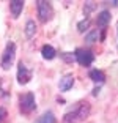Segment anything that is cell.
<instances>
[{
    "label": "cell",
    "instance_id": "6da1fadb",
    "mask_svg": "<svg viewBox=\"0 0 118 123\" xmlns=\"http://www.w3.org/2000/svg\"><path fill=\"white\" fill-rule=\"evenodd\" d=\"M88 112H90V106H88V103H79V106L74 109V111H71V112H68L66 115H65V122H66V123L80 122V120L87 118Z\"/></svg>",
    "mask_w": 118,
    "mask_h": 123
},
{
    "label": "cell",
    "instance_id": "7a4b0ae2",
    "mask_svg": "<svg viewBox=\"0 0 118 123\" xmlns=\"http://www.w3.org/2000/svg\"><path fill=\"white\" fill-rule=\"evenodd\" d=\"M36 6H38V18H39V21L41 22L50 21V18H52V14H54V10H52L50 2L38 0V2H36Z\"/></svg>",
    "mask_w": 118,
    "mask_h": 123
},
{
    "label": "cell",
    "instance_id": "3957f363",
    "mask_svg": "<svg viewBox=\"0 0 118 123\" xmlns=\"http://www.w3.org/2000/svg\"><path fill=\"white\" fill-rule=\"evenodd\" d=\"M19 103H21V111H22V112H25V114L32 112L33 109L36 107V104H35V95H33L32 92L22 95V96L19 98Z\"/></svg>",
    "mask_w": 118,
    "mask_h": 123
},
{
    "label": "cell",
    "instance_id": "277c9868",
    "mask_svg": "<svg viewBox=\"0 0 118 123\" xmlns=\"http://www.w3.org/2000/svg\"><path fill=\"white\" fill-rule=\"evenodd\" d=\"M14 52H16V46L14 43H8L6 47H5V52L2 55V68L3 69H8L14 60Z\"/></svg>",
    "mask_w": 118,
    "mask_h": 123
},
{
    "label": "cell",
    "instance_id": "5b68a950",
    "mask_svg": "<svg viewBox=\"0 0 118 123\" xmlns=\"http://www.w3.org/2000/svg\"><path fill=\"white\" fill-rule=\"evenodd\" d=\"M74 57H76V60H77L82 66L91 65V63H93V60H94V55L91 54L90 51H87V49H76Z\"/></svg>",
    "mask_w": 118,
    "mask_h": 123
},
{
    "label": "cell",
    "instance_id": "8992f818",
    "mask_svg": "<svg viewBox=\"0 0 118 123\" xmlns=\"http://www.w3.org/2000/svg\"><path fill=\"white\" fill-rule=\"evenodd\" d=\"M30 79H32V71H30L22 62H19V66H18V80H19V84L24 85V84H27Z\"/></svg>",
    "mask_w": 118,
    "mask_h": 123
},
{
    "label": "cell",
    "instance_id": "52a82bcc",
    "mask_svg": "<svg viewBox=\"0 0 118 123\" xmlns=\"http://www.w3.org/2000/svg\"><path fill=\"white\" fill-rule=\"evenodd\" d=\"M72 84H74V76H72V74H66L63 79H60L58 87H60L61 92H68L69 88L72 87Z\"/></svg>",
    "mask_w": 118,
    "mask_h": 123
},
{
    "label": "cell",
    "instance_id": "ba28073f",
    "mask_svg": "<svg viewBox=\"0 0 118 123\" xmlns=\"http://www.w3.org/2000/svg\"><path fill=\"white\" fill-rule=\"evenodd\" d=\"M10 8H11V14L13 18H18L21 14L22 8H24V2L22 0H11L10 2Z\"/></svg>",
    "mask_w": 118,
    "mask_h": 123
},
{
    "label": "cell",
    "instance_id": "9c48e42d",
    "mask_svg": "<svg viewBox=\"0 0 118 123\" xmlns=\"http://www.w3.org/2000/svg\"><path fill=\"white\" fill-rule=\"evenodd\" d=\"M109 22H110V13H109V11H101L99 14H98V18H96V24L104 29Z\"/></svg>",
    "mask_w": 118,
    "mask_h": 123
},
{
    "label": "cell",
    "instance_id": "30bf717a",
    "mask_svg": "<svg viewBox=\"0 0 118 123\" xmlns=\"http://www.w3.org/2000/svg\"><path fill=\"white\" fill-rule=\"evenodd\" d=\"M90 79L96 84H102L106 80V76H104V73L99 71V69H91L90 71Z\"/></svg>",
    "mask_w": 118,
    "mask_h": 123
},
{
    "label": "cell",
    "instance_id": "8fae6325",
    "mask_svg": "<svg viewBox=\"0 0 118 123\" xmlns=\"http://www.w3.org/2000/svg\"><path fill=\"white\" fill-rule=\"evenodd\" d=\"M41 54H43V58H46V60H52L57 52H55V49L52 46L46 44V46H43V49H41Z\"/></svg>",
    "mask_w": 118,
    "mask_h": 123
},
{
    "label": "cell",
    "instance_id": "7c38bea8",
    "mask_svg": "<svg viewBox=\"0 0 118 123\" xmlns=\"http://www.w3.org/2000/svg\"><path fill=\"white\" fill-rule=\"evenodd\" d=\"M35 123H57V120H55V115L52 112H46L41 117H38V120Z\"/></svg>",
    "mask_w": 118,
    "mask_h": 123
},
{
    "label": "cell",
    "instance_id": "4fadbf2b",
    "mask_svg": "<svg viewBox=\"0 0 118 123\" xmlns=\"http://www.w3.org/2000/svg\"><path fill=\"white\" fill-rule=\"evenodd\" d=\"M35 32H36L35 21H27V24H25V36H27V38H32V36L35 35Z\"/></svg>",
    "mask_w": 118,
    "mask_h": 123
},
{
    "label": "cell",
    "instance_id": "5bb4252c",
    "mask_svg": "<svg viewBox=\"0 0 118 123\" xmlns=\"http://www.w3.org/2000/svg\"><path fill=\"white\" fill-rule=\"evenodd\" d=\"M85 41H87V43H94V41H98V30L90 32L88 35L85 36Z\"/></svg>",
    "mask_w": 118,
    "mask_h": 123
},
{
    "label": "cell",
    "instance_id": "9a60e30c",
    "mask_svg": "<svg viewBox=\"0 0 118 123\" xmlns=\"http://www.w3.org/2000/svg\"><path fill=\"white\" fill-rule=\"evenodd\" d=\"M90 25V21L88 19H85V21H80L77 24V29H79V32H85V29Z\"/></svg>",
    "mask_w": 118,
    "mask_h": 123
},
{
    "label": "cell",
    "instance_id": "2e32d148",
    "mask_svg": "<svg viewBox=\"0 0 118 123\" xmlns=\"http://www.w3.org/2000/svg\"><path fill=\"white\" fill-rule=\"evenodd\" d=\"M5 118H6V109H5V107H0V123H3Z\"/></svg>",
    "mask_w": 118,
    "mask_h": 123
},
{
    "label": "cell",
    "instance_id": "e0dca14e",
    "mask_svg": "<svg viewBox=\"0 0 118 123\" xmlns=\"http://www.w3.org/2000/svg\"><path fill=\"white\" fill-rule=\"evenodd\" d=\"M63 58H65L66 62H71V60H72V57H69V55H68V52H65V54H63Z\"/></svg>",
    "mask_w": 118,
    "mask_h": 123
},
{
    "label": "cell",
    "instance_id": "ac0fdd59",
    "mask_svg": "<svg viewBox=\"0 0 118 123\" xmlns=\"http://www.w3.org/2000/svg\"><path fill=\"white\" fill-rule=\"evenodd\" d=\"M112 3H113L115 6H118V0H115V2H112Z\"/></svg>",
    "mask_w": 118,
    "mask_h": 123
},
{
    "label": "cell",
    "instance_id": "d6986e66",
    "mask_svg": "<svg viewBox=\"0 0 118 123\" xmlns=\"http://www.w3.org/2000/svg\"><path fill=\"white\" fill-rule=\"evenodd\" d=\"M65 123H66V122H65Z\"/></svg>",
    "mask_w": 118,
    "mask_h": 123
}]
</instances>
